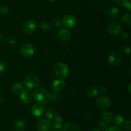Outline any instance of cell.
Segmentation results:
<instances>
[{
    "label": "cell",
    "mask_w": 131,
    "mask_h": 131,
    "mask_svg": "<svg viewBox=\"0 0 131 131\" xmlns=\"http://www.w3.org/2000/svg\"><path fill=\"white\" fill-rule=\"evenodd\" d=\"M124 128L127 130H130L131 129V122L130 120H126L124 124Z\"/></svg>",
    "instance_id": "836d02e7"
},
{
    "label": "cell",
    "mask_w": 131,
    "mask_h": 131,
    "mask_svg": "<svg viewBox=\"0 0 131 131\" xmlns=\"http://www.w3.org/2000/svg\"><path fill=\"white\" fill-rule=\"evenodd\" d=\"M63 24L68 28H73L76 24V18L72 15H67L63 18Z\"/></svg>",
    "instance_id": "30bf717a"
},
{
    "label": "cell",
    "mask_w": 131,
    "mask_h": 131,
    "mask_svg": "<svg viewBox=\"0 0 131 131\" xmlns=\"http://www.w3.org/2000/svg\"><path fill=\"white\" fill-rule=\"evenodd\" d=\"M24 84L28 88H35L38 86L39 84V79L34 74H30L26 76L24 80Z\"/></svg>",
    "instance_id": "3957f363"
},
{
    "label": "cell",
    "mask_w": 131,
    "mask_h": 131,
    "mask_svg": "<svg viewBox=\"0 0 131 131\" xmlns=\"http://www.w3.org/2000/svg\"><path fill=\"white\" fill-rule=\"evenodd\" d=\"M111 1L114 4L118 6H121L122 5H123V2H124V0H111Z\"/></svg>",
    "instance_id": "d590c367"
},
{
    "label": "cell",
    "mask_w": 131,
    "mask_h": 131,
    "mask_svg": "<svg viewBox=\"0 0 131 131\" xmlns=\"http://www.w3.org/2000/svg\"><path fill=\"white\" fill-rule=\"evenodd\" d=\"M24 90V86L21 83H16L12 85L11 88V91L15 95H19Z\"/></svg>",
    "instance_id": "9a60e30c"
},
{
    "label": "cell",
    "mask_w": 131,
    "mask_h": 131,
    "mask_svg": "<svg viewBox=\"0 0 131 131\" xmlns=\"http://www.w3.org/2000/svg\"><path fill=\"white\" fill-rule=\"evenodd\" d=\"M48 1H51V2H54V1H56V0H48Z\"/></svg>",
    "instance_id": "60d3db41"
},
{
    "label": "cell",
    "mask_w": 131,
    "mask_h": 131,
    "mask_svg": "<svg viewBox=\"0 0 131 131\" xmlns=\"http://www.w3.org/2000/svg\"><path fill=\"white\" fill-rule=\"evenodd\" d=\"M53 24L55 28H58L61 26V22H60V20L59 19H56L53 20Z\"/></svg>",
    "instance_id": "e575fe53"
},
{
    "label": "cell",
    "mask_w": 131,
    "mask_h": 131,
    "mask_svg": "<svg viewBox=\"0 0 131 131\" xmlns=\"http://www.w3.org/2000/svg\"><path fill=\"white\" fill-rule=\"evenodd\" d=\"M33 95L34 99L42 104H46L50 101L49 94L47 90L43 88H38L36 89Z\"/></svg>",
    "instance_id": "6da1fadb"
},
{
    "label": "cell",
    "mask_w": 131,
    "mask_h": 131,
    "mask_svg": "<svg viewBox=\"0 0 131 131\" xmlns=\"http://www.w3.org/2000/svg\"><path fill=\"white\" fill-rule=\"evenodd\" d=\"M40 30L42 31L43 33H47V32L51 30V25H50L49 23H42L41 24L40 26Z\"/></svg>",
    "instance_id": "603a6c76"
},
{
    "label": "cell",
    "mask_w": 131,
    "mask_h": 131,
    "mask_svg": "<svg viewBox=\"0 0 131 131\" xmlns=\"http://www.w3.org/2000/svg\"><path fill=\"white\" fill-rule=\"evenodd\" d=\"M0 94H1V91H0Z\"/></svg>",
    "instance_id": "7bdbcfd3"
},
{
    "label": "cell",
    "mask_w": 131,
    "mask_h": 131,
    "mask_svg": "<svg viewBox=\"0 0 131 131\" xmlns=\"http://www.w3.org/2000/svg\"><path fill=\"white\" fill-rule=\"evenodd\" d=\"M50 128L51 124L47 119H40L36 123V129L38 131H49Z\"/></svg>",
    "instance_id": "ba28073f"
},
{
    "label": "cell",
    "mask_w": 131,
    "mask_h": 131,
    "mask_svg": "<svg viewBox=\"0 0 131 131\" xmlns=\"http://www.w3.org/2000/svg\"><path fill=\"white\" fill-rule=\"evenodd\" d=\"M38 28V24L35 20H28L23 24V29L26 33L30 34L35 31Z\"/></svg>",
    "instance_id": "5b68a950"
},
{
    "label": "cell",
    "mask_w": 131,
    "mask_h": 131,
    "mask_svg": "<svg viewBox=\"0 0 131 131\" xmlns=\"http://www.w3.org/2000/svg\"><path fill=\"white\" fill-rule=\"evenodd\" d=\"M49 94L50 100H51V101H52V102H56L58 101L59 97H58V95L57 93H56V92H54H54L53 91H51Z\"/></svg>",
    "instance_id": "d4e9b609"
},
{
    "label": "cell",
    "mask_w": 131,
    "mask_h": 131,
    "mask_svg": "<svg viewBox=\"0 0 131 131\" xmlns=\"http://www.w3.org/2000/svg\"><path fill=\"white\" fill-rule=\"evenodd\" d=\"M54 121H55V122H58V123H61L62 124V122H63V120L62 118H61V117H60V116H57L56 117V118L54 119Z\"/></svg>",
    "instance_id": "8d00e7d4"
},
{
    "label": "cell",
    "mask_w": 131,
    "mask_h": 131,
    "mask_svg": "<svg viewBox=\"0 0 131 131\" xmlns=\"http://www.w3.org/2000/svg\"><path fill=\"white\" fill-rule=\"evenodd\" d=\"M4 106V102H3V101L2 99H1V98H0V110L2 109V107H3Z\"/></svg>",
    "instance_id": "74e56055"
},
{
    "label": "cell",
    "mask_w": 131,
    "mask_h": 131,
    "mask_svg": "<svg viewBox=\"0 0 131 131\" xmlns=\"http://www.w3.org/2000/svg\"><path fill=\"white\" fill-rule=\"evenodd\" d=\"M31 113L32 115H34L35 116H40L44 113L45 111V108L43 106H42V104L37 103L35 104L31 107Z\"/></svg>",
    "instance_id": "4fadbf2b"
},
{
    "label": "cell",
    "mask_w": 131,
    "mask_h": 131,
    "mask_svg": "<svg viewBox=\"0 0 131 131\" xmlns=\"http://www.w3.org/2000/svg\"><path fill=\"white\" fill-rule=\"evenodd\" d=\"M52 129L53 131H62L63 126L61 123L55 122L54 124L52 125Z\"/></svg>",
    "instance_id": "484cf974"
},
{
    "label": "cell",
    "mask_w": 131,
    "mask_h": 131,
    "mask_svg": "<svg viewBox=\"0 0 131 131\" xmlns=\"http://www.w3.org/2000/svg\"><path fill=\"white\" fill-rule=\"evenodd\" d=\"M26 129V124L23 120H18L14 124V129L15 131H24Z\"/></svg>",
    "instance_id": "ac0fdd59"
},
{
    "label": "cell",
    "mask_w": 131,
    "mask_h": 131,
    "mask_svg": "<svg viewBox=\"0 0 131 131\" xmlns=\"http://www.w3.org/2000/svg\"><path fill=\"white\" fill-rule=\"evenodd\" d=\"M105 131H122L118 127L116 126H112L110 127H107V129L105 130Z\"/></svg>",
    "instance_id": "d6a6232c"
},
{
    "label": "cell",
    "mask_w": 131,
    "mask_h": 131,
    "mask_svg": "<svg viewBox=\"0 0 131 131\" xmlns=\"http://www.w3.org/2000/svg\"><path fill=\"white\" fill-rule=\"evenodd\" d=\"M71 33L70 31L67 29H61L58 31L57 33V37L60 41L62 42H66L70 40Z\"/></svg>",
    "instance_id": "8fae6325"
},
{
    "label": "cell",
    "mask_w": 131,
    "mask_h": 131,
    "mask_svg": "<svg viewBox=\"0 0 131 131\" xmlns=\"http://www.w3.org/2000/svg\"><path fill=\"white\" fill-rule=\"evenodd\" d=\"M57 116V113L54 110H52V109H49L47 111V114H46V116H47V118L49 119L51 121H54Z\"/></svg>",
    "instance_id": "44dd1931"
},
{
    "label": "cell",
    "mask_w": 131,
    "mask_h": 131,
    "mask_svg": "<svg viewBox=\"0 0 131 131\" xmlns=\"http://www.w3.org/2000/svg\"><path fill=\"white\" fill-rule=\"evenodd\" d=\"M113 114L110 111H106L103 113L102 116V122L108 125L113 120Z\"/></svg>",
    "instance_id": "2e32d148"
},
{
    "label": "cell",
    "mask_w": 131,
    "mask_h": 131,
    "mask_svg": "<svg viewBox=\"0 0 131 131\" xmlns=\"http://www.w3.org/2000/svg\"><path fill=\"white\" fill-rule=\"evenodd\" d=\"M8 12V8L6 6H1L0 8V13L3 15H6L7 13Z\"/></svg>",
    "instance_id": "1f68e13d"
},
{
    "label": "cell",
    "mask_w": 131,
    "mask_h": 131,
    "mask_svg": "<svg viewBox=\"0 0 131 131\" xmlns=\"http://www.w3.org/2000/svg\"><path fill=\"white\" fill-rule=\"evenodd\" d=\"M122 21L124 25L127 26L128 27H130L131 26V15L129 13H126L124 14L122 17Z\"/></svg>",
    "instance_id": "d6986e66"
},
{
    "label": "cell",
    "mask_w": 131,
    "mask_h": 131,
    "mask_svg": "<svg viewBox=\"0 0 131 131\" xmlns=\"http://www.w3.org/2000/svg\"><path fill=\"white\" fill-rule=\"evenodd\" d=\"M113 120L114 124H116V125H120L124 122V118L122 115H117L113 118Z\"/></svg>",
    "instance_id": "cb8c5ba5"
},
{
    "label": "cell",
    "mask_w": 131,
    "mask_h": 131,
    "mask_svg": "<svg viewBox=\"0 0 131 131\" xmlns=\"http://www.w3.org/2000/svg\"><path fill=\"white\" fill-rule=\"evenodd\" d=\"M20 52L23 56L29 58L34 54L35 48L32 45L29 44V43H25L20 47Z\"/></svg>",
    "instance_id": "8992f818"
},
{
    "label": "cell",
    "mask_w": 131,
    "mask_h": 131,
    "mask_svg": "<svg viewBox=\"0 0 131 131\" xmlns=\"http://www.w3.org/2000/svg\"><path fill=\"white\" fill-rule=\"evenodd\" d=\"M7 65L4 61H0V72H3L7 70Z\"/></svg>",
    "instance_id": "4316f807"
},
{
    "label": "cell",
    "mask_w": 131,
    "mask_h": 131,
    "mask_svg": "<svg viewBox=\"0 0 131 131\" xmlns=\"http://www.w3.org/2000/svg\"><path fill=\"white\" fill-rule=\"evenodd\" d=\"M86 94L90 97H95L98 95L99 91L95 87H90L86 91Z\"/></svg>",
    "instance_id": "ffe728a7"
},
{
    "label": "cell",
    "mask_w": 131,
    "mask_h": 131,
    "mask_svg": "<svg viewBox=\"0 0 131 131\" xmlns=\"http://www.w3.org/2000/svg\"><path fill=\"white\" fill-rule=\"evenodd\" d=\"M20 100L24 104H29L32 101L33 99V95L32 92L29 90H25L20 93Z\"/></svg>",
    "instance_id": "7c38bea8"
},
{
    "label": "cell",
    "mask_w": 131,
    "mask_h": 131,
    "mask_svg": "<svg viewBox=\"0 0 131 131\" xmlns=\"http://www.w3.org/2000/svg\"><path fill=\"white\" fill-rule=\"evenodd\" d=\"M62 131H80L79 126L74 123H69L66 124Z\"/></svg>",
    "instance_id": "e0dca14e"
},
{
    "label": "cell",
    "mask_w": 131,
    "mask_h": 131,
    "mask_svg": "<svg viewBox=\"0 0 131 131\" xmlns=\"http://www.w3.org/2000/svg\"><path fill=\"white\" fill-rule=\"evenodd\" d=\"M65 83L62 80H56L52 83V89L56 92H61L65 89Z\"/></svg>",
    "instance_id": "5bb4252c"
},
{
    "label": "cell",
    "mask_w": 131,
    "mask_h": 131,
    "mask_svg": "<svg viewBox=\"0 0 131 131\" xmlns=\"http://www.w3.org/2000/svg\"><path fill=\"white\" fill-rule=\"evenodd\" d=\"M122 56L119 52H114L110 55L108 58V61L110 65L113 67L118 66L122 61Z\"/></svg>",
    "instance_id": "9c48e42d"
},
{
    "label": "cell",
    "mask_w": 131,
    "mask_h": 131,
    "mask_svg": "<svg viewBox=\"0 0 131 131\" xmlns=\"http://www.w3.org/2000/svg\"><path fill=\"white\" fill-rule=\"evenodd\" d=\"M93 131H101V130H93Z\"/></svg>",
    "instance_id": "b9f144b4"
},
{
    "label": "cell",
    "mask_w": 131,
    "mask_h": 131,
    "mask_svg": "<svg viewBox=\"0 0 131 131\" xmlns=\"http://www.w3.org/2000/svg\"><path fill=\"white\" fill-rule=\"evenodd\" d=\"M107 29L109 33L111 35H118L122 30V26L120 23L116 20H112L109 22L107 26Z\"/></svg>",
    "instance_id": "277c9868"
},
{
    "label": "cell",
    "mask_w": 131,
    "mask_h": 131,
    "mask_svg": "<svg viewBox=\"0 0 131 131\" xmlns=\"http://www.w3.org/2000/svg\"><path fill=\"white\" fill-rule=\"evenodd\" d=\"M97 104L98 107L101 110H107L110 106V101L107 96L102 95L98 97Z\"/></svg>",
    "instance_id": "52a82bcc"
},
{
    "label": "cell",
    "mask_w": 131,
    "mask_h": 131,
    "mask_svg": "<svg viewBox=\"0 0 131 131\" xmlns=\"http://www.w3.org/2000/svg\"><path fill=\"white\" fill-rule=\"evenodd\" d=\"M123 5L128 10H131V4H130V0H124L123 2Z\"/></svg>",
    "instance_id": "f546056e"
},
{
    "label": "cell",
    "mask_w": 131,
    "mask_h": 131,
    "mask_svg": "<svg viewBox=\"0 0 131 131\" xmlns=\"http://www.w3.org/2000/svg\"><path fill=\"white\" fill-rule=\"evenodd\" d=\"M109 15L112 18H116L120 14V10L116 7H113L109 10Z\"/></svg>",
    "instance_id": "7402d4cb"
},
{
    "label": "cell",
    "mask_w": 131,
    "mask_h": 131,
    "mask_svg": "<svg viewBox=\"0 0 131 131\" xmlns=\"http://www.w3.org/2000/svg\"><path fill=\"white\" fill-rule=\"evenodd\" d=\"M129 38H130V37H129V34L127 33H123L120 35V39H122L124 41L129 40Z\"/></svg>",
    "instance_id": "4dcf8cb0"
},
{
    "label": "cell",
    "mask_w": 131,
    "mask_h": 131,
    "mask_svg": "<svg viewBox=\"0 0 131 131\" xmlns=\"http://www.w3.org/2000/svg\"><path fill=\"white\" fill-rule=\"evenodd\" d=\"M131 84H129V93H130V86H131Z\"/></svg>",
    "instance_id": "f35d334b"
},
{
    "label": "cell",
    "mask_w": 131,
    "mask_h": 131,
    "mask_svg": "<svg viewBox=\"0 0 131 131\" xmlns=\"http://www.w3.org/2000/svg\"><path fill=\"white\" fill-rule=\"evenodd\" d=\"M107 124H106L105 123H104L103 122H99L98 123V124H97V127H98V128L99 129H101V130H105L106 129H107Z\"/></svg>",
    "instance_id": "83f0119b"
},
{
    "label": "cell",
    "mask_w": 131,
    "mask_h": 131,
    "mask_svg": "<svg viewBox=\"0 0 131 131\" xmlns=\"http://www.w3.org/2000/svg\"><path fill=\"white\" fill-rule=\"evenodd\" d=\"M54 73L59 78L63 79L69 74V69L65 63H58L54 67Z\"/></svg>",
    "instance_id": "7a4b0ae2"
},
{
    "label": "cell",
    "mask_w": 131,
    "mask_h": 131,
    "mask_svg": "<svg viewBox=\"0 0 131 131\" xmlns=\"http://www.w3.org/2000/svg\"><path fill=\"white\" fill-rule=\"evenodd\" d=\"M122 50L125 54H129L130 52V47L129 45H124L122 47Z\"/></svg>",
    "instance_id": "f1b7e54d"
},
{
    "label": "cell",
    "mask_w": 131,
    "mask_h": 131,
    "mask_svg": "<svg viewBox=\"0 0 131 131\" xmlns=\"http://www.w3.org/2000/svg\"><path fill=\"white\" fill-rule=\"evenodd\" d=\"M3 38V36L1 35V34H0V41H1V40H2Z\"/></svg>",
    "instance_id": "ab89813d"
}]
</instances>
